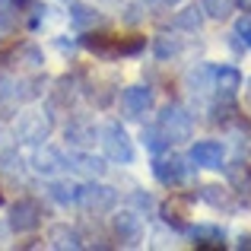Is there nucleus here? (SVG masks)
Instances as JSON below:
<instances>
[{
    "instance_id": "f257e3e1",
    "label": "nucleus",
    "mask_w": 251,
    "mask_h": 251,
    "mask_svg": "<svg viewBox=\"0 0 251 251\" xmlns=\"http://www.w3.org/2000/svg\"><path fill=\"white\" fill-rule=\"evenodd\" d=\"M102 147L108 153L111 162H121V166H130L134 162V140L127 137V130L121 124H105L102 127Z\"/></svg>"
},
{
    "instance_id": "f03ea898",
    "label": "nucleus",
    "mask_w": 251,
    "mask_h": 251,
    "mask_svg": "<svg viewBox=\"0 0 251 251\" xmlns=\"http://www.w3.org/2000/svg\"><path fill=\"white\" fill-rule=\"evenodd\" d=\"M159 127L166 134L169 143H184L191 140V115L181 108V105H166L159 115Z\"/></svg>"
},
{
    "instance_id": "7ed1b4c3",
    "label": "nucleus",
    "mask_w": 251,
    "mask_h": 251,
    "mask_svg": "<svg viewBox=\"0 0 251 251\" xmlns=\"http://www.w3.org/2000/svg\"><path fill=\"white\" fill-rule=\"evenodd\" d=\"M76 203L86 207L89 213H108V210H115V203H118V191L108 188V184L89 181V184H83V188H80Z\"/></svg>"
},
{
    "instance_id": "20e7f679",
    "label": "nucleus",
    "mask_w": 251,
    "mask_h": 251,
    "mask_svg": "<svg viewBox=\"0 0 251 251\" xmlns=\"http://www.w3.org/2000/svg\"><path fill=\"white\" fill-rule=\"evenodd\" d=\"M51 134V118L45 111H25L16 121V140L19 143H45Z\"/></svg>"
},
{
    "instance_id": "39448f33",
    "label": "nucleus",
    "mask_w": 251,
    "mask_h": 251,
    "mask_svg": "<svg viewBox=\"0 0 251 251\" xmlns=\"http://www.w3.org/2000/svg\"><path fill=\"white\" fill-rule=\"evenodd\" d=\"M111 232H115V239L121 242V245H137V242L143 239L140 213H134V210H121V213H115V216H111Z\"/></svg>"
},
{
    "instance_id": "423d86ee",
    "label": "nucleus",
    "mask_w": 251,
    "mask_h": 251,
    "mask_svg": "<svg viewBox=\"0 0 251 251\" xmlns=\"http://www.w3.org/2000/svg\"><path fill=\"white\" fill-rule=\"evenodd\" d=\"M226 159V147L216 140H197L188 153V162H194L197 169H223Z\"/></svg>"
},
{
    "instance_id": "0eeeda50",
    "label": "nucleus",
    "mask_w": 251,
    "mask_h": 251,
    "mask_svg": "<svg viewBox=\"0 0 251 251\" xmlns=\"http://www.w3.org/2000/svg\"><path fill=\"white\" fill-rule=\"evenodd\" d=\"M184 86L191 89V96H210V92L216 89V67H210V64H197V67L188 70V76H184Z\"/></svg>"
},
{
    "instance_id": "6e6552de",
    "label": "nucleus",
    "mask_w": 251,
    "mask_h": 251,
    "mask_svg": "<svg viewBox=\"0 0 251 251\" xmlns=\"http://www.w3.org/2000/svg\"><path fill=\"white\" fill-rule=\"evenodd\" d=\"M67 166H70V162L64 159V156L57 153L54 147H38L35 156H32V169H35L38 175H48V178L57 175V172H64Z\"/></svg>"
},
{
    "instance_id": "1a4fd4ad",
    "label": "nucleus",
    "mask_w": 251,
    "mask_h": 251,
    "mask_svg": "<svg viewBox=\"0 0 251 251\" xmlns=\"http://www.w3.org/2000/svg\"><path fill=\"white\" fill-rule=\"evenodd\" d=\"M153 175L159 178L162 184H181L184 178H188V166H184V159H178V156H166V159L153 162Z\"/></svg>"
},
{
    "instance_id": "9d476101",
    "label": "nucleus",
    "mask_w": 251,
    "mask_h": 251,
    "mask_svg": "<svg viewBox=\"0 0 251 251\" xmlns=\"http://www.w3.org/2000/svg\"><path fill=\"white\" fill-rule=\"evenodd\" d=\"M150 102H153V96H150L147 86H127V89L121 92V108L127 118H140L143 111L150 108Z\"/></svg>"
},
{
    "instance_id": "9b49d317",
    "label": "nucleus",
    "mask_w": 251,
    "mask_h": 251,
    "mask_svg": "<svg viewBox=\"0 0 251 251\" xmlns=\"http://www.w3.org/2000/svg\"><path fill=\"white\" fill-rule=\"evenodd\" d=\"M38 223H42V216H38V207L32 201H23L10 210V226L16 232H32V229H38Z\"/></svg>"
},
{
    "instance_id": "f8f14e48",
    "label": "nucleus",
    "mask_w": 251,
    "mask_h": 251,
    "mask_svg": "<svg viewBox=\"0 0 251 251\" xmlns=\"http://www.w3.org/2000/svg\"><path fill=\"white\" fill-rule=\"evenodd\" d=\"M48 242H51V248H61V251H76V248H83V239H80V232H76L74 226H67V223H57V226H51L48 229Z\"/></svg>"
},
{
    "instance_id": "ddd939ff",
    "label": "nucleus",
    "mask_w": 251,
    "mask_h": 251,
    "mask_svg": "<svg viewBox=\"0 0 251 251\" xmlns=\"http://www.w3.org/2000/svg\"><path fill=\"white\" fill-rule=\"evenodd\" d=\"M242 74L239 67H232V64H223V67H216V92H220L223 99H232L235 92L242 89Z\"/></svg>"
},
{
    "instance_id": "4468645a",
    "label": "nucleus",
    "mask_w": 251,
    "mask_h": 251,
    "mask_svg": "<svg viewBox=\"0 0 251 251\" xmlns=\"http://www.w3.org/2000/svg\"><path fill=\"white\" fill-rule=\"evenodd\" d=\"M70 166H74L76 172H83V175H89V178H102L105 175V159L102 156H92V153H83V150H74V153H70Z\"/></svg>"
},
{
    "instance_id": "2eb2a0df",
    "label": "nucleus",
    "mask_w": 251,
    "mask_h": 251,
    "mask_svg": "<svg viewBox=\"0 0 251 251\" xmlns=\"http://www.w3.org/2000/svg\"><path fill=\"white\" fill-rule=\"evenodd\" d=\"M102 23V16H99V10L96 6H89V3H70V25L74 29H92V25H99Z\"/></svg>"
},
{
    "instance_id": "dca6fc26",
    "label": "nucleus",
    "mask_w": 251,
    "mask_h": 251,
    "mask_svg": "<svg viewBox=\"0 0 251 251\" xmlns=\"http://www.w3.org/2000/svg\"><path fill=\"white\" fill-rule=\"evenodd\" d=\"M191 235H194L197 245H210V248H220L223 242H226V232H223L220 226H210V223L194 226V229H191Z\"/></svg>"
},
{
    "instance_id": "f3484780",
    "label": "nucleus",
    "mask_w": 251,
    "mask_h": 251,
    "mask_svg": "<svg viewBox=\"0 0 251 251\" xmlns=\"http://www.w3.org/2000/svg\"><path fill=\"white\" fill-rule=\"evenodd\" d=\"M48 197L67 207V203H76V197H80V188H76V184H70V181H51Z\"/></svg>"
},
{
    "instance_id": "a211bd4d",
    "label": "nucleus",
    "mask_w": 251,
    "mask_h": 251,
    "mask_svg": "<svg viewBox=\"0 0 251 251\" xmlns=\"http://www.w3.org/2000/svg\"><path fill=\"white\" fill-rule=\"evenodd\" d=\"M201 13H203V6H201V10H197V6H188V10H181L175 16V25H178V29H184V32H201V25H203Z\"/></svg>"
},
{
    "instance_id": "6ab92c4d",
    "label": "nucleus",
    "mask_w": 251,
    "mask_h": 251,
    "mask_svg": "<svg viewBox=\"0 0 251 251\" xmlns=\"http://www.w3.org/2000/svg\"><path fill=\"white\" fill-rule=\"evenodd\" d=\"M143 147H147L150 153H162V150L169 147V140H166L159 124H156V127H143Z\"/></svg>"
},
{
    "instance_id": "aec40b11",
    "label": "nucleus",
    "mask_w": 251,
    "mask_h": 251,
    "mask_svg": "<svg viewBox=\"0 0 251 251\" xmlns=\"http://www.w3.org/2000/svg\"><path fill=\"white\" fill-rule=\"evenodd\" d=\"M203 13L213 19H226L235 13V0H203Z\"/></svg>"
},
{
    "instance_id": "412c9836",
    "label": "nucleus",
    "mask_w": 251,
    "mask_h": 251,
    "mask_svg": "<svg viewBox=\"0 0 251 251\" xmlns=\"http://www.w3.org/2000/svg\"><path fill=\"white\" fill-rule=\"evenodd\" d=\"M178 48H181V45H178L175 38H169V35H156V38H153V51H156V57H159V61H169V57H175Z\"/></svg>"
},
{
    "instance_id": "4be33fe9",
    "label": "nucleus",
    "mask_w": 251,
    "mask_h": 251,
    "mask_svg": "<svg viewBox=\"0 0 251 251\" xmlns=\"http://www.w3.org/2000/svg\"><path fill=\"white\" fill-rule=\"evenodd\" d=\"M67 140L70 143H80V147H89L96 140V127H86V124H70L67 127Z\"/></svg>"
},
{
    "instance_id": "5701e85b",
    "label": "nucleus",
    "mask_w": 251,
    "mask_h": 251,
    "mask_svg": "<svg viewBox=\"0 0 251 251\" xmlns=\"http://www.w3.org/2000/svg\"><path fill=\"white\" fill-rule=\"evenodd\" d=\"M235 38L242 42V48H251V13H245V16H239V23H235Z\"/></svg>"
},
{
    "instance_id": "b1692460",
    "label": "nucleus",
    "mask_w": 251,
    "mask_h": 251,
    "mask_svg": "<svg viewBox=\"0 0 251 251\" xmlns=\"http://www.w3.org/2000/svg\"><path fill=\"white\" fill-rule=\"evenodd\" d=\"M13 25H16V13H13L10 6H6V0H0V38L10 35Z\"/></svg>"
},
{
    "instance_id": "393cba45",
    "label": "nucleus",
    "mask_w": 251,
    "mask_h": 251,
    "mask_svg": "<svg viewBox=\"0 0 251 251\" xmlns=\"http://www.w3.org/2000/svg\"><path fill=\"white\" fill-rule=\"evenodd\" d=\"M203 197H207L210 203H216V207H223V203H226V191H223V188H216V184L203 188Z\"/></svg>"
},
{
    "instance_id": "a878e982",
    "label": "nucleus",
    "mask_w": 251,
    "mask_h": 251,
    "mask_svg": "<svg viewBox=\"0 0 251 251\" xmlns=\"http://www.w3.org/2000/svg\"><path fill=\"white\" fill-rule=\"evenodd\" d=\"M130 203H134V207H140V210H153L156 207V201L150 194H143V191H134V194H130Z\"/></svg>"
},
{
    "instance_id": "bb28decb",
    "label": "nucleus",
    "mask_w": 251,
    "mask_h": 251,
    "mask_svg": "<svg viewBox=\"0 0 251 251\" xmlns=\"http://www.w3.org/2000/svg\"><path fill=\"white\" fill-rule=\"evenodd\" d=\"M235 248H251V235H242V239L235 242Z\"/></svg>"
},
{
    "instance_id": "cd10ccee",
    "label": "nucleus",
    "mask_w": 251,
    "mask_h": 251,
    "mask_svg": "<svg viewBox=\"0 0 251 251\" xmlns=\"http://www.w3.org/2000/svg\"><path fill=\"white\" fill-rule=\"evenodd\" d=\"M245 102H248V108H251V80H248V86H245Z\"/></svg>"
}]
</instances>
